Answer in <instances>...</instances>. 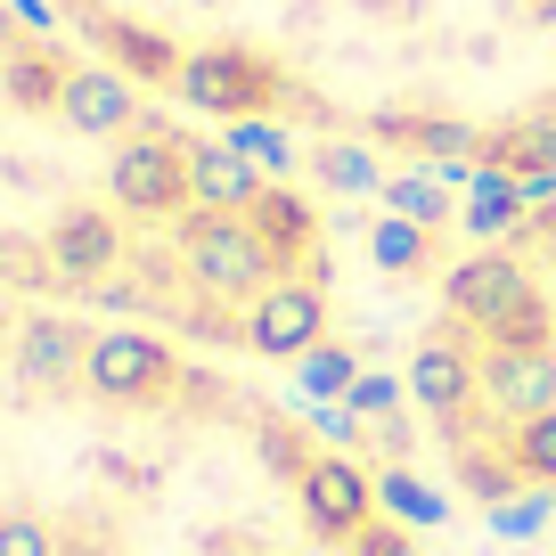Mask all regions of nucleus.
<instances>
[{
	"label": "nucleus",
	"mask_w": 556,
	"mask_h": 556,
	"mask_svg": "<svg viewBox=\"0 0 556 556\" xmlns=\"http://www.w3.org/2000/svg\"><path fill=\"white\" fill-rule=\"evenodd\" d=\"M180 262H189V278L205 295H245V303H254L262 287H270V270H278V254L254 238L245 213H197V222L180 229Z\"/></svg>",
	"instance_id": "obj_1"
},
{
	"label": "nucleus",
	"mask_w": 556,
	"mask_h": 556,
	"mask_svg": "<svg viewBox=\"0 0 556 556\" xmlns=\"http://www.w3.org/2000/svg\"><path fill=\"white\" fill-rule=\"evenodd\" d=\"M106 197H115L123 213H139V222H164V213L189 205V156H180L164 131L123 139L115 164H106Z\"/></svg>",
	"instance_id": "obj_2"
},
{
	"label": "nucleus",
	"mask_w": 556,
	"mask_h": 556,
	"mask_svg": "<svg viewBox=\"0 0 556 556\" xmlns=\"http://www.w3.org/2000/svg\"><path fill=\"white\" fill-rule=\"evenodd\" d=\"M245 344L262 361H303L312 344H328V303H319L312 278H270L245 312Z\"/></svg>",
	"instance_id": "obj_3"
},
{
	"label": "nucleus",
	"mask_w": 556,
	"mask_h": 556,
	"mask_svg": "<svg viewBox=\"0 0 556 556\" xmlns=\"http://www.w3.org/2000/svg\"><path fill=\"white\" fill-rule=\"evenodd\" d=\"M83 384L99 401H156L164 384H173V352H164L148 328H106V336H90Z\"/></svg>",
	"instance_id": "obj_4"
},
{
	"label": "nucleus",
	"mask_w": 556,
	"mask_h": 556,
	"mask_svg": "<svg viewBox=\"0 0 556 556\" xmlns=\"http://www.w3.org/2000/svg\"><path fill=\"white\" fill-rule=\"evenodd\" d=\"M173 90L189 106H205V115H262L270 66H262V58H238V50H197V58H180Z\"/></svg>",
	"instance_id": "obj_5"
},
{
	"label": "nucleus",
	"mask_w": 556,
	"mask_h": 556,
	"mask_svg": "<svg viewBox=\"0 0 556 556\" xmlns=\"http://www.w3.org/2000/svg\"><path fill=\"white\" fill-rule=\"evenodd\" d=\"M41 262H50L58 287H99V278L123 262V229H115V213H90V205L58 213V229L41 238Z\"/></svg>",
	"instance_id": "obj_6"
},
{
	"label": "nucleus",
	"mask_w": 556,
	"mask_h": 556,
	"mask_svg": "<svg viewBox=\"0 0 556 556\" xmlns=\"http://www.w3.org/2000/svg\"><path fill=\"white\" fill-rule=\"evenodd\" d=\"M295 483H303V516H312V532H319V540H361V532H368L377 483H368L352 458H312Z\"/></svg>",
	"instance_id": "obj_7"
},
{
	"label": "nucleus",
	"mask_w": 556,
	"mask_h": 556,
	"mask_svg": "<svg viewBox=\"0 0 556 556\" xmlns=\"http://www.w3.org/2000/svg\"><path fill=\"white\" fill-rule=\"evenodd\" d=\"M58 115H66V131H83V139H115V131H131V115H139L131 74H123V66H66Z\"/></svg>",
	"instance_id": "obj_8"
},
{
	"label": "nucleus",
	"mask_w": 556,
	"mask_h": 556,
	"mask_svg": "<svg viewBox=\"0 0 556 556\" xmlns=\"http://www.w3.org/2000/svg\"><path fill=\"white\" fill-rule=\"evenodd\" d=\"M483 401L500 417H540V409H556V352H500L491 344V361H483Z\"/></svg>",
	"instance_id": "obj_9"
},
{
	"label": "nucleus",
	"mask_w": 556,
	"mask_h": 556,
	"mask_svg": "<svg viewBox=\"0 0 556 556\" xmlns=\"http://www.w3.org/2000/svg\"><path fill=\"white\" fill-rule=\"evenodd\" d=\"M523 295H532V278H523L516 254H475V262H458V270H451V312L475 319V328L507 319Z\"/></svg>",
	"instance_id": "obj_10"
},
{
	"label": "nucleus",
	"mask_w": 556,
	"mask_h": 556,
	"mask_svg": "<svg viewBox=\"0 0 556 556\" xmlns=\"http://www.w3.org/2000/svg\"><path fill=\"white\" fill-rule=\"evenodd\" d=\"M254 197H262V173L229 148V139H197V148H189V205H205V213H254Z\"/></svg>",
	"instance_id": "obj_11"
},
{
	"label": "nucleus",
	"mask_w": 556,
	"mask_h": 556,
	"mask_svg": "<svg viewBox=\"0 0 556 556\" xmlns=\"http://www.w3.org/2000/svg\"><path fill=\"white\" fill-rule=\"evenodd\" d=\"M83 361H90V336L74 328V319H58V312H41V319H25L17 328V377L25 384H74L83 377Z\"/></svg>",
	"instance_id": "obj_12"
},
{
	"label": "nucleus",
	"mask_w": 556,
	"mask_h": 556,
	"mask_svg": "<svg viewBox=\"0 0 556 556\" xmlns=\"http://www.w3.org/2000/svg\"><path fill=\"white\" fill-rule=\"evenodd\" d=\"M475 393H483V368H475V361H467L458 344H426V352L409 361V401H417V409H434V417H458V409H467Z\"/></svg>",
	"instance_id": "obj_13"
},
{
	"label": "nucleus",
	"mask_w": 556,
	"mask_h": 556,
	"mask_svg": "<svg viewBox=\"0 0 556 556\" xmlns=\"http://www.w3.org/2000/svg\"><path fill=\"white\" fill-rule=\"evenodd\" d=\"M245 222H254V238L270 245L278 262H287V254H303V245H312V205H303L295 189H262Z\"/></svg>",
	"instance_id": "obj_14"
},
{
	"label": "nucleus",
	"mask_w": 556,
	"mask_h": 556,
	"mask_svg": "<svg viewBox=\"0 0 556 556\" xmlns=\"http://www.w3.org/2000/svg\"><path fill=\"white\" fill-rule=\"evenodd\" d=\"M516 213H523V189H516V173H475V189H467V229L475 238H500V229H516Z\"/></svg>",
	"instance_id": "obj_15"
},
{
	"label": "nucleus",
	"mask_w": 556,
	"mask_h": 556,
	"mask_svg": "<svg viewBox=\"0 0 556 556\" xmlns=\"http://www.w3.org/2000/svg\"><path fill=\"white\" fill-rule=\"evenodd\" d=\"M99 41L115 50L123 74H156V83H173V74H180V50H173V41H156V34H139V25H99Z\"/></svg>",
	"instance_id": "obj_16"
},
{
	"label": "nucleus",
	"mask_w": 556,
	"mask_h": 556,
	"mask_svg": "<svg viewBox=\"0 0 556 556\" xmlns=\"http://www.w3.org/2000/svg\"><path fill=\"white\" fill-rule=\"evenodd\" d=\"M319 180H328L336 197H368V189H384L377 156H368L361 139H319Z\"/></svg>",
	"instance_id": "obj_17"
},
{
	"label": "nucleus",
	"mask_w": 556,
	"mask_h": 556,
	"mask_svg": "<svg viewBox=\"0 0 556 556\" xmlns=\"http://www.w3.org/2000/svg\"><path fill=\"white\" fill-rule=\"evenodd\" d=\"M384 213L434 229V222H451V189H442L434 173H401V180H384Z\"/></svg>",
	"instance_id": "obj_18"
},
{
	"label": "nucleus",
	"mask_w": 556,
	"mask_h": 556,
	"mask_svg": "<svg viewBox=\"0 0 556 556\" xmlns=\"http://www.w3.org/2000/svg\"><path fill=\"white\" fill-rule=\"evenodd\" d=\"M352 377H361V361H352L344 344H312V352L295 361V384H303L312 401H344V393H352Z\"/></svg>",
	"instance_id": "obj_19"
},
{
	"label": "nucleus",
	"mask_w": 556,
	"mask_h": 556,
	"mask_svg": "<svg viewBox=\"0 0 556 556\" xmlns=\"http://www.w3.org/2000/svg\"><path fill=\"white\" fill-rule=\"evenodd\" d=\"M229 148H238L254 173H287V164H295V139L278 131V123H262V115H238V123H229Z\"/></svg>",
	"instance_id": "obj_20"
},
{
	"label": "nucleus",
	"mask_w": 556,
	"mask_h": 556,
	"mask_svg": "<svg viewBox=\"0 0 556 556\" xmlns=\"http://www.w3.org/2000/svg\"><path fill=\"white\" fill-rule=\"evenodd\" d=\"M377 500H384V516H401V523H442L451 516V500H434V491L417 483V475H401V467H384Z\"/></svg>",
	"instance_id": "obj_21"
},
{
	"label": "nucleus",
	"mask_w": 556,
	"mask_h": 556,
	"mask_svg": "<svg viewBox=\"0 0 556 556\" xmlns=\"http://www.w3.org/2000/svg\"><path fill=\"white\" fill-rule=\"evenodd\" d=\"M500 173H556V123L548 115L500 139Z\"/></svg>",
	"instance_id": "obj_22"
},
{
	"label": "nucleus",
	"mask_w": 556,
	"mask_h": 556,
	"mask_svg": "<svg viewBox=\"0 0 556 556\" xmlns=\"http://www.w3.org/2000/svg\"><path fill=\"white\" fill-rule=\"evenodd\" d=\"M368 254H377V270H417V262H426V229L384 213V222L368 229Z\"/></svg>",
	"instance_id": "obj_23"
},
{
	"label": "nucleus",
	"mask_w": 556,
	"mask_h": 556,
	"mask_svg": "<svg viewBox=\"0 0 556 556\" xmlns=\"http://www.w3.org/2000/svg\"><path fill=\"white\" fill-rule=\"evenodd\" d=\"M507 451H516V467L532 475V483H556V409L523 417V426H516V442H507Z\"/></svg>",
	"instance_id": "obj_24"
},
{
	"label": "nucleus",
	"mask_w": 556,
	"mask_h": 556,
	"mask_svg": "<svg viewBox=\"0 0 556 556\" xmlns=\"http://www.w3.org/2000/svg\"><path fill=\"white\" fill-rule=\"evenodd\" d=\"M9 99L17 106H58V90H66V66H50V58H9Z\"/></svg>",
	"instance_id": "obj_25"
},
{
	"label": "nucleus",
	"mask_w": 556,
	"mask_h": 556,
	"mask_svg": "<svg viewBox=\"0 0 556 556\" xmlns=\"http://www.w3.org/2000/svg\"><path fill=\"white\" fill-rule=\"evenodd\" d=\"M491 344H500V352H548V303L523 295L507 319H491Z\"/></svg>",
	"instance_id": "obj_26"
},
{
	"label": "nucleus",
	"mask_w": 556,
	"mask_h": 556,
	"mask_svg": "<svg viewBox=\"0 0 556 556\" xmlns=\"http://www.w3.org/2000/svg\"><path fill=\"white\" fill-rule=\"evenodd\" d=\"M393 131H409V148H426V156H434V164H458V156H467V148H475V139H483V131H475V123H393Z\"/></svg>",
	"instance_id": "obj_27"
},
{
	"label": "nucleus",
	"mask_w": 556,
	"mask_h": 556,
	"mask_svg": "<svg viewBox=\"0 0 556 556\" xmlns=\"http://www.w3.org/2000/svg\"><path fill=\"white\" fill-rule=\"evenodd\" d=\"M401 384H409V377H377V368H361V377H352V393H344V409L361 417V426H384V417H393V401H401Z\"/></svg>",
	"instance_id": "obj_28"
},
{
	"label": "nucleus",
	"mask_w": 556,
	"mask_h": 556,
	"mask_svg": "<svg viewBox=\"0 0 556 556\" xmlns=\"http://www.w3.org/2000/svg\"><path fill=\"white\" fill-rule=\"evenodd\" d=\"M0 556H58V540L34 516H0Z\"/></svg>",
	"instance_id": "obj_29"
},
{
	"label": "nucleus",
	"mask_w": 556,
	"mask_h": 556,
	"mask_svg": "<svg viewBox=\"0 0 556 556\" xmlns=\"http://www.w3.org/2000/svg\"><path fill=\"white\" fill-rule=\"evenodd\" d=\"M0 278H50L41 245H25V238H9V229H0Z\"/></svg>",
	"instance_id": "obj_30"
},
{
	"label": "nucleus",
	"mask_w": 556,
	"mask_h": 556,
	"mask_svg": "<svg viewBox=\"0 0 556 556\" xmlns=\"http://www.w3.org/2000/svg\"><path fill=\"white\" fill-rule=\"evenodd\" d=\"M352 556H409V540H401L393 523H384V532H377V523H368V532L352 540Z\"/></svg>",
	"instance_id": "obj_31"
},
{
	"label": "nucleus",
	"mask_w": 556,
	"mask_h": 556,
	"mask_svg": "<svg viewBox=\"0 0 556 556\" xmlns=\"http://www.w3.org/2000/svg\"><path fill=\"white\" fill-rule=\"evenodd\" d=\"M9 34H17V9H9V0H0V50H9Z\"/></svg>",
	"instance_id": "obj_32"
},
{
	"label": "nucleus",
	"mask_w": 556,
	"mask_h": 556,
	"mask_svg": "<svg viewBox=\"0 0 556 556\" xmlns=\"http://www.w3.org/2000/svg\"><path fill=\"white\" fill-rule=\"evenodd\" d=\"M540 17H556V0H540Z\"/></svg>",
	"instance_id": "obj_33"
},
{
	"label": "nucleus",
	"mask_w": 556,
	"mask_h": 556,
	"mask_svg": "<svg viewBox=\"0 0 556 556\" xmlns=\"http://www.w3.org/2000/svg\"><path fill=\"white\" fill-rule=\"evenodd\" d=\"M548 123H556V99H548Z\"/></svg>",
	"instance_id": "obj_34"
},
{
	"label": "nucleus",
	"mask_w": 556,
	"mask_h": 556,
	"mask_svg": "<svg viewBox=\"0 0 556 556\" xmlns=\"http://www.w3.org/2000/svg\"><path fill=\"white\" fill-rule=\"evenodd\" d=\"M0 319H9V312H0Z\"/></svg>",
	"instance_id": "obj_35"
},
{
	"label": "nucleus",
	"mask_w": 556,
	"mask_h": 556,
	"mask_svg": "<svg viewBox=\"0 0 556 556\" xmlns=\"http://www.w3.org/2000/svg\"><path fill=\"white\" fill-rule=\"evenodd\" d=\"M409 556H417V548H409Z\"/></svg>",
	"instance_id": "obj_36"
}]
</instances>
